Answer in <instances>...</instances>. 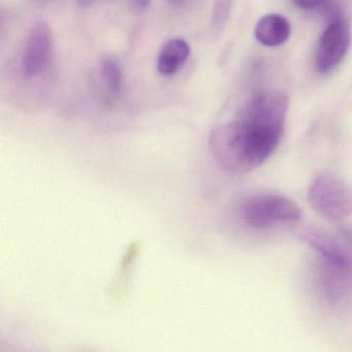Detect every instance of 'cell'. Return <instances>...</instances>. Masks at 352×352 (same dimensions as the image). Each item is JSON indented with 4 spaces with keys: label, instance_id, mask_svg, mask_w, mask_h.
<instances>
[{
    "label": "cell",
    "instance_id": "cell-1",
    "mask_svg": "<svg viewBox=\"0 0 352 352\" xmlns=\"http://www.w3.org/2000/svg\"><path fill=\"white\" fill-rule=\"evenodd\" d=\"M289 100L283 92L255 96L244 115L218 125L210 147L218 164L232 173H248L265 164L281 141Z\"/></svg>",
    "mask_w": 352,
    "mask_h": 352
},
{
    "label": "cell",
    "instance_id": "cell-2",
    "mask_svg": "<svg viewBox=\"0 0 352 352\" xmlns=\"http://www.w3.org/2000/svg\"><path fill=\"white\" fill-rule=\"evenodd\" d=\"M308 201L321 217L340 221L352 214V185L333 173H321L309 187Z\"/></svg>",
    "mask_w": 352,
    "mask_h": 352
},
{
    "label": "cell",
    "instance_id": "cell-3",
    "mask_svg": "<svg viewBox=\"0 0 352 352\" xmlns=\"http://www.w3.org/2000/svg\"><path fill=\"white\" fill-rule=\"evenodd\" d=\"M243 216L250 228L263 230L276 223L300 220V207L288 197L275 193H261L249 197L243 205Z\"/></svg>",
    "mask_w": 352,
    "mask_h": 352
},
{
    "label": "cell",
    "instance_id": "cell-4",
    "mask_svg": "<svg viewBox=\"0 0 352 352\" xmlns=\"http://www.w3.org/2000/svg\"><path fill=\"white\" fill-rule=\"evenodd\" d=\"M53 54V34L50 26L38 21L28 34L22 55V73L26 78H36L48 69Z\"/></svg>",
    "mask_w": 352,
    "mask_h": 352
},
{
    "label": "cell",
    "instance_id": "cell-5",
    "mask_svg": "<svg viewBox=\"0 0 352 352\" xmlns=\"http://www.w3.org/2000/svg\"><path fill=\"white\" fill-rule=\"evenodd\" d=\"M350 46V30L345 19H336L323 32L317 47L315 63L319 73L335 69L345 58Z\"/></svg>",
    "mask_w": 352,
    "mask_h": 352
},
{
    "label": "cell",
    "instance_id": "cell-6",
    "mask_svg": "<svg viewBox=\"0 0 352 352\" xmlns=\"http://www.w3.org/2000/svg\"><path fill=\"white\" fill-rule=\"evenodd\" d=\"M300 236L320 255L321 261L339 267H352L349 253L322 230L314 228H305L300 230Z\"/></svg>",
    "mask_w": 352,
    "mask_h": 352
},
{
    "label": "cell",
    "instance_id": "cell-7",
    "mask_svg": "<svg viewBox=\"0 0 352 352\" xmlns=\"http://www.w3.org/2000/svg\"><path fill=\"white\" fill-rule=\"evenodd\" d=\"M292 28L285 17L277 14L263 16L255 26L257 42L265 47H278L289 38Z\"/></svg>",
    "mask_w": 352,
    "mask_h": 352
},
{
    "label": "cell",
    "instance_id": "cell-8",
    "mask_svg": "<svg viewBox=\"0 0 352 352\" xmlns=\"http://www.w3.org/2000/svg\"><path fill=\"white\" fill-rule=\"evenodd\" d=\"M190 47L183 38L168 41L160 50L157 69L164 76L175 75L188 60Z\"/></svg>",
    "mask_w": 352,
    "mask_h": 352
},
{
    "label": "cell",
    "instance_id": "cell-9",
    "mask_svg": "<svg viewBox=\"0 0 352 352\" xmlns=\"http://www.w3.org/2000/svg\"><path fill=\"white\" fill-rule=\"evenodd\" d=\"M102 75L111 94H118L122 88L123 73L118 59L107 56L102 61Z\"/></svg>",
    "mask_w": 352,
    "mask_h": 352
},
{
    "label": "cell",
    "instance_id": "cell-10",
    "mask_svg": "<svg viewBox=\"0 0 352 352\" xmlns=\"http://www.w3.org/2000/svg\"><path fill=\"white\" fill-rule=\"evenodd\" d=\"M230 0H217L212 14V28L214 32L223 30L230 14Z\"/></svg>",
    "mask_w": 352,
    "mask_h": 352
},
{
    "label": "cell",
    "instance_id": "cell-11",
    "mask_svg": "<svg viewBox=\"0 0 352 352\" xmlns=\"http://www.w3.org/2000/svg\"><path fill=\"white\" fill-rule=\"evenodd\" d=\"M294 1L300 9L310 10L320 5L323 0H294Z\"/></svg>",
    "mask_w": 352,
    "mask_h": 352
},
{
    "label": "cell",
    "instance_id": "cell-12",
    "mask_svg": "<svg viewBox=\"0 0 352 352\" xmlns=\"http://www.w3.org/2000/svg\"><path fill=\"white\" fill-rule=\"evenodd\" d=\"M135 1L140 8H147L150 3V0H135Z\"/></svg>",
    "mask_w": 352,
    "mask_h": 352
},
{
    "label": "cell",
    "instance_id": "cell-13",
    "mask_svg": "<svg viewBox=\"0 0 352 352\" xmlns=\"http://www.w3.org/2000/svg\"><path fill=\"white\" fill-rule=\"evenodd\" d=\"M175 7H181L185 3V0H168Z\"/></svg>",
    "mask_w": 352,
    "mask_h": 352
},
{
    "label": "cell",
    "instance_id": "cell-14",
    "mask_svg": "<svg viewBox=\"0 0 352 352\" xmlns=\"http://www.w3.org/2000/svg\"><path fill=\"white\" fill-rule=\"evenodd\" d=\"M94 1V0H79V3L82 7H88V6L91 5Z\"/></svg>",
    "mask_w": 352,
    "mask_h": 352
}]
</instances>
